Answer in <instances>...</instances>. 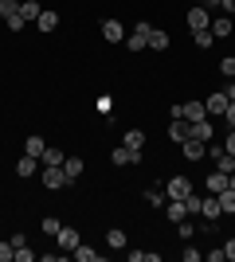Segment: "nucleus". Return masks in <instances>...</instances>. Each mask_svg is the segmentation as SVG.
I'll list each match as a JSON object with an SVG mask.
<instances>
[{"instance_id":"32","label":"nucleus","mask_w":235,"mask_h":262,"mask_svg":"<svg viewBox=\"0 0 235 262\" xmlns=\"http://www.w3.org/2000/svg\"><path fill=\"white\" fill-rule=\"evenodd\" d=\"M4 24H8V32H24V24H28V20H24L20 12H16V16H8Z\"/></svg>"},{"instance_id":"21","label":"nucleus","mask_w":235,"mask_h":262,"mask_svg":"<svg viewBox=\"0 0 235 262\" xmlns=\"http://www.w3.org/2000/svg\"><path fill=\"white\" fill-rule=\"evenodd\" d=\"M35 24H39V32H55V28H59V16H55V12H47V8H44Z\"/></svg>"},{"instance_id":"27","label":"nucleus","mask_w":235,"mask_h":262,"mask_svg":"<svg viewBox=\"0 0 235 262\" xmlns=\"http://www.w3.org/2000/svg\"><path fill=\"white\" fill-rule=\"evenodd\" d=\"M122 145H130V149H141V145H145V133H141V129H130Z\"/></svg>"},{"instance_id":"3","label":"nucleus","mask_w":235,"mask_h":262,"mask_svg":"<svg viewBox=\"0 0 235 262\" xmlns=\"http://www.w3.org/2000/svg\"><path fill=\"white\" fill-rule=\"evenodd\" d=\"M184 24H188L192 32H208V28H212V16H208V8H204V4H192L188 16H184Z\"/></svg>"},{"instance_id":"5","label":"nucleus","mask_w":235,"mask_h":262,"mask_svg":"<svg viewBox=\"0 0 235 262\" xmlns=\"http://www.w3.org/2000/svg\"><path fill=\"white\" fill-rule=\"evenodd\" d=\"M125 47H130V51H141V47H149V24H137L134 32L125 35Z\"/></svg>"},{"instance_id":"18","label":"nucleus","mask_w":235,"mask_h":262,"mask_svg":"<svg viewBox=\"0 0 235 262\" xmlns=\"http://www.w3.org/2000/svg\"><path fill=\"white\" fill-rule=\"evenodd\" d=\"M208 188H212L208 196H216V192H224V188H227V172H220V168H212V176H208Z\"/></svg>"},{"instance_id":"36","label":"nucleus","mask_w":235,"mask_h":262,"mask_svg":"<svg viewBox=\"0 0 235 262\" xmlns=\"http://www.w3.org/2000/svg\"><path fill=\"white\" fill-rule=\"evenodd\" d=\"M220 71H224L227 78H235V59H224V63H220Z\"/></svg>"},{"instance_id":"16","label":"nucleus","mask_w":235,"mask_h":262,"mask_svg":"<svg viewBox=\"0 0 235 262\" xmlns=\"http://www.w3.org/2000/svg\"><path fill=\"white\" fill-rule=\"evenodd\" d=\"M149 47H153V51H168V35L161 32V28H149Z\"/></svg>"},{"instance_id":"11","label":"nucleus","mask_w":235,"mask_h":262,"mask_svg":"<svg viewBox=\"0 0 235 262\" xmlns=\"http://www.w3.org/2000/svg\"><path fill=\"white\" fill-rule=\"evenodd\" d=\"M180 149H184V157H188V161H200V157L208 153V145L196 141V137H184V141H180Z\"/></svg>"},{"instance_id":"19","label":"nucleus","mask_w":235,"mask_h":262,"mask_svg":"<svg viewBox=\"0 0 235 262\" xmlns=\"http://www.w3.org/2000/svg\"><path fill=\"white\" fill-rule=\"evenodd\" d=\"M71 258H78V262H98V258H102V254H98V251H90L87 243H78L75 251H71Z\"/></svg>"},{"instance_id":"39","label":"nucleus","mask_w":235,"mask_h":262,"mask_svg":"<svg viewBox=\"0 0 235 262\" xmlns=\"http://www.w3.org/2000/svg\"><path fill=\"white\" fill-rule=\"evenodd\" d=\"M200 258H204V251H192V247L184 251V262H200Z\"/></svg>"},{"instance_id":"35","label":"nucleus","mask_w":235,"mask_h":262,"mask_svg":"<svg viewBox=\"0 0 235 262\" xmlns=\"http://www.w3.org/2000/svg\"><path fill=\"white\" fill-rule=\"evenodd\" d=\"M35 254H32V247H20V251H16V262H32Z\"/></svg>"},{"instance_id":"44","label":"nucleus","mask_w":235,"mask_h":262,"mask_svg":"<svg viewBox=\"0 0 235 262\" xmlns=\"http://www.w3.org/2000/svg\"><path fill=\"white\" fill-rule=\"evenodd\" d=\"M227 188H235V172H231V176H227Z\"/></svg>"},{"instance_id":"25","label":"nucleus","mask_w":235,"mask_h":262,"mask_svg":"<svg viewBox=\"0 0 235 262\" xmlns=\"http://www.w3.org/2000/svg\"><path fill=\"white\" fill-rule=\"evenodd\" d=\"M63 172H67L71 180H78V176H82V161H78V157H67V161H63Z\"/></svg>"},{"instance_id":"26","label":"nucleus","mask_w":235,"mask_h":262,"mask_svg":"<svg viewBox=\"0 0 235 262\" xmlns=\"http://www.w3.org/2000/svg\"><path fill=\"white\" fill-rule=\"evenodd\" d=\"M106 243H110L114 251H122V247H125V231H118V227H110V231H106Z\"/></svg>"},{"instance_id":"37","label":"nucleus","mask_w":235,"mask_h":262,"mask_svg":"<svg viewBox=\"0 0 235 262\" xmlns=\"http://www.w3.org/2000/svg\"><path fill=\"white\" fill-rule=\"evenodd\" d=\"M180 227V239H192V235H196V227H192V223H177Z\"/></svg>"},{"instance_id":"1","label":"nucleus","mask_w":235,"mask_h":262,"mask_svg":"<svg viewBox=\"0 0 235 262\" xmlns=\"http://www.w3.org/2000/svg\"><path fill=\"white\" fill-rule=\"evenodd\" d=\"M177 118H184V121H200V118H208V106H204V102H177V106H173V121Z\"/></svg>"},{"instance_id":"29","label":"nucleus","mask_w":235,"mask_h":262,"mask_svg":"<svg viewBox=\"0 0 235 262\" xmlns=\"http://www.w3.org/2000/svg\"><path fill=\"white\" fill-rule=\"evenodd\" d=\"M39 161H44V164H63V161H67V153H59V149H44Z\"/></svg>"},{"instance_id":"23","label":"nucleus","mask_w":235,"mask_h":262,"mask_svg":"<svg viewBox=\"0 0 235 262\" xmlns=\"http://www.w3.org/2000/svg\"><path fill=\"white\" fill-rule=\"evenodd\" d=\"M168 137H173V141H184V137H188V121H184V118H177V125H168Z\"/></svg>"},{"instance_id":"42","label":"nucleus","mask_w":235,"mask_h":262,"mask_svg":"<svg viewBox=\"0 0 235 262\" xmlns=\"http://www.w3.org/2000/svg\"><path fill=\"white\" fill-rule=\"evenodd\" d=\"M220 8H224V12H235V0H220Z\"/></svg>"},{"instance_id":"20","label":"nucleus","mask_w":235,"mask_h":262,"mask_svg":"<svg viewBox=\"0 0 235 262\" xmlns=\"http://www.w3.org/2000/svg\"><path fill=\"white\" fill-rule=\"evenodd\" d=\"M39 12H44V8H39V0H20V16H24V20H39Z\"/></svg>"},{"instance_id":"6","label":"nucleus","mask_w":235,"mask_h":262,"mask_svg":"<svg viewBox=\"0 0 235 262\" xmlns=\"http://www.w3.org/2000/svg\"><path fill=\"white\" fill-rule=\"evenodd\" d=\"M78 243H82V239H78L75 227H59V235H55V247H59V251H75Z\"/></svg>"},{"instance_id":"8","label":"nucleus","mask_w":235,"mask_h":262,"mask_svg":"<svg viewBox=\"0 0 235 262\" xmlns=\"http://www.w3.org/2000/svg\"><path fill=\"white\" fill-rule=\"evenodd\" d=\"M188 137H196V141H212V121L208 118H200V121H188Z\"/></svg>"},{"instance_id":"43","label":"nucleus","mask_w":235,"mask_h":262,"mask_svg":"<svg viewBox=\"0 0 235 262\" xmlns=\"http://www.w3.org/2000/svg\"><path fill=\"white\" fill-rule=\"evenodd\" d=\"M224 94H227V102H235V78H231V86H227Z\"/></svg>"},{"instance_id":"12","label":"nucleus","mask_w":235,"mask_h":262,"mask_svg":"<svg viewBox=\"0 0 235 262\" xmlns=\"http://www.w3.org/2000/svg\"><path fill=\"white\" fill-rule=\"evenodd\" d=\"M200 215L208 219V223H216V219L224 215V208H220V200H216V196H204V204H200Z\"/></svg>"},{"instance_id":"17","label":"nucleus","mask_w":235,"mask_h":262,"mask_svg":"<svg viewBox=\"0 0 235 262\" xmlns=\"http://www.w3.org/2000/svg\"><path fill=\"white\" fill-rule=\"evenodd\" d=\"M208 32H212L216 39H227V35H231V20H227V16H220V20H212V28H208Z\"/></svg>"},{"instance_id":"31","label":"nucleus","mask_w":235,"mask_h":262,"mask_svg":"<svg viewBox=\"0 0 235 262\" xmlns=\"http://www.w3.org/2000/svg\"><path fill=\"white\" fill-rule=\"evenodd\" d=\"M12 258H16V247L8 239V243H0V262H12Z\"/></svg>"},{"instance_id":"34","label":"nucleus","mask_w":235,"mask_h":262,"mask_svg":"<svg viewBox=\"0 0 235 262\" xmlns=\"http://www.w3.org/2000/svg\"><path fill=\"white\" fill-rule=\"evenodd\" d=\"M212 39H216L212 32H196V47H212Z\"/></svg>"},{"instance_id":"2","label":"nucleus","mask_w":235,"mask_h":262,"mask_svg":"<svg viewBox=\"0 0 235 262\" xmlns=\"http://www.w3.org/2000/svg\"><path fill=\"white\" fill-rule=\"evenodd\" d=\"M71 176L63 172V164H44V188H51V192H59V188H67Z\"/></svg>"},{"instance_id":"14","label":"nucleus","mask_w":235,"mask_h":262,"mask_svg":"<svg viewBox=\"0 0 235 262\" xmlns=\"http://www.w3.org/2000/svg\"><path fill=\"white\" fill-rule=\"evenodd\" d=\"M145 200H149V208H165V184H149V192H145Z\"/></svg>"},{"instance_id":"15","label":"nucleus","mask_w":235,"mask_h":262,"mask_svg":"<svg viewBox=\"0 0 235 262\" xmlns=\"http://www.w3.org/2000/svg\"><path fill=\"white\" fill-rule=\"evenodd\" d=\"M216 200H220L224 215H235V188H224V192H216Z\"/></svg>"},{"instance_id":"38","label":"nucleus","mask_w":235,"mask_h":262,"mask_svg":"<svg viewBox=\"0 0 235 262\" xmlns=\"http://www.w3.org/2000/svg\"><path fill=\"white\" fill-rule=\"evenodd\" d=\"M224 118H227V129H235V102L224 110Z\"/></svg>"},{"instance_id":"9","label":"nucleus","mask_w":235,"mask_h":262,"mask_svg":"<svg viewBox=\"0 0 235 262\" xmlns=\"http://www.w3.org/2000/svg\"><path fill=\"white\" fill-rule=\"evenodd\" d=\"M110 161H114V164H137V161H141V149H130V145H118Z\"/></svg>"},{"instance_id":"22","label":"nucleus","mask_w":235,"mask_h":262,"mask_svg":"<svg viewBox=\"0 0 235 262\" xmlns=\"http://www.w3.org/2000/svg\"><path fill=\"white\" fill-rule=\"evenodd\" d=\"M168 219H173V223H184V219H188V208H184V200H173V204H168Z\"/></svg>"},{"instance_id":"45","label":"nucleus","mask_w":235,"mask_h":262,"mask_svg":"<svg viewBox=\"0 0 235 262\" xmlns=\"http://www.w3.org/2000/svg\"><path fill=\"white\" fill-rule=\"evenodd\" d=\"M196 4H204V0H196Z\"/></svg>"},{"instance_id":"4","label":"nucleus","mask_w":235,"mask_h":262,"mask_svg":"<svg viewBox=\"0 0 235 262\" xmlns=\"http://www.w3.org/2000/svg\"><path fill=\"white\" fill-rule=\"evenodd\" d=\"M188 192H192V180H188V176H173V180L165 184V196L168 200H184Z\"/></svg>"},{"instance_id":"33","label":"nucleus","mask_w":235,"mask_h":262,"mask_svg":"<svg viewBox=\"0 0 235 262\" xmlns=\"http://www.w3.org/2000/svg\"><path fill=\"white\" fill-rule=\"evenodd\" d=\"M59 227H63V223H59L55 215H47V219H44V231H47V235H59Z\"/></svg>"},{"instance_id":"30","label":"nucleus","mask_w":235,"mask_h":262,"mask_svg":"<svg viewBox=\"0 0 235 262\" xmlns=\"http://www.w3.org/2000/svg\"><path fill=\"white\" fill-rule=\"evenodd\" d=\"M20 12V0H0V16L8 20V16H16Z\"/></svg>"},{"instance_id":"41","label":"nucleus","mask_w":235,"mask_h":262,"mask_svg":"<svg viewBox=\"0 0 235 262\" xmlns=\"http://www.w3.org/2000/svg\"><path fill=\"white\" fill-rule=\"evenodd\" d=\"M224 254H227V258L235 262V239H227V243H224Z\"/></svg>"},{"instance_id":"28","label":"nucleus","mask_w":235,"mask_h":262,"mask_svg":"<svg viewBox=\"0 0 235 262\" xmlns=\"http://www.w3.org/2000/svg\"><path fill=\"white\" fill-rule=\"evenodd\" d=\"M200 204H204V196H196V192H188V196H184V208H188V215H200Z\"/></svg>"},{"instance_id":"24","label":"nucleus","mask_w":235,"mask_h":262,"mask_svg":"<svg viewBox=\"0 0 235 262\" xmlns=\"http://www.w3.org/2000/svg\"><path fill=\"white\" fill-rule=\"evenodd\" d=\"M44 149H47L44 137H28V141H24V153L28 157H44Z\"/></svg>"},{"instance_id":"7","label":"nucleus","mask_w":235,"mask_h":262,"mask_svg":"<svg viewBox=\"0 0 235 262\" xmlns=\"http://www.w3.org/2000/svg\"><path fill=\"white\" fill-rule=\"evenodd\" d=\"M102 39H106V43H122V39H125V28L118 20H102Z\"/></svg>"},{"instance_id":"13","label":"nucleus","mask_w":235,"mask_h":262,"mask_svg":"<svg viewBox=\"0 0 235 262\" xmlns=\"http://www.w3.org/2000/svg\"><path fill=\"white\" fill-rule=\"evenodd\" d=\"M204 106H208V114L216 118V114H224V110L231 106V102H227V94L220 90V94H212V98H204Z\"/></svg>"},{"instance_id":"40","label":"nucleus","mask_w":235,"mask_h":262,"mask_svg":"<svg viewBox=\"0 0 235 262\" xmlns=\"http://www.w3.org/2000/svg\"><path fill=\"white\" fill-rule=\"evenodd\" d=\"M224 149H227V153H231V157H235V129H231V133H227V141H224Z\"/></svg>"},{"instance_id":"10","label":"nucleus","mask_w":235,"mask_h":262,"mask_svg":"<svg viewBox=\"0 0 235 262\" xmlns=\"http://www.w3.org/2000/svg\"><path fill=\"white\" fill-rule=\"evenodd\" d=\"M35 172H39V157H28V153H24L20 161H16V176L28 180V176H35Z\"/></svg>"}]
</instances>
